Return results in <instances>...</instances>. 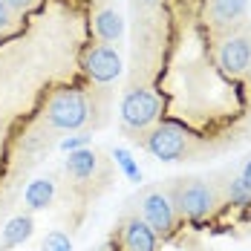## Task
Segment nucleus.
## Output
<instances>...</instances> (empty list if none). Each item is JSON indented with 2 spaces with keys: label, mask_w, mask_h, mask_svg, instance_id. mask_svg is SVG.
<instances>
[{
  "label": "nucleus",
  "mask_w": 251,
  "mask_h": 251,
  "mask_svg": "<svg viewBox=\"0 0 251 251\" xmlns=\"http://www.w3.org/2000/svg\"><path fill=\"white\" fill-rule=\"evenodd\" d=\"M101 122H104V113H99L96 96L84 90H58L41 113V125H47L55 133L84 130V127H96Z\"/></svg>",
  "instance_id": "1"
},
{
  "label": "nucleus",
  "mask_w": 251,
  "mask_h": 251,
  "mask_svg": "<svg viewBox=\"0 0 251 251\" xmlns=\"http://www.w3.org/2000/svg\"><path fill=\"white\" fill-rule=\"evenodd\" d=\"M67 182L75 188L84 200L101 194L107 185H110V159H104L99 151L93 148H81V151H73L67 165Z\"/></svg>",
  "instance_id": "2"
},
{
  "label": "nucleus",
  "mask_w": 251,
  "mask_h": 251,
  "mask_svg": "<svg viewBox=\"0 0 251 251\" xmlns=\"http://www.w3.org/2000/svg\"><path fill=\"white\" fill-rule=\"evenodd\" d=\"M168 197L174 202L176 217H185V220H205L220 202L217 185H211L208 179H200V176L174 179L168 188Z\"/></svg>",
  "instance_id": "3"
},
{
  "label": "nucleus",
  "mask_w": 251,
  "mask_h": 251,
  "mask_svg": "<svg viewBox=\"0 0 251 251\" xmlns=\"http://www.w3.org/2000/svg\"><path fill=\"white\" fill-rule=\"evenodd\" d=\"M142 145L151 156L162 162H179L194 153V136L174 122H162V125H153L142 136Z\"/></svg>",
  "instance_id": "4"
},
{
  "label": "nucleus",
  "mask_w": 251,
  "mask_h": 251,
  "mask_svg": "<svg viewBox=\"0 0 251 251\" xmlns=\"http://www.w3.org/2000/svg\"><path fill=\"white\" fill-rule=\"evenodd\" d=\"M159 110H162V101L156 99L151 90L136 87V90H130L122 99L119 119H122V127L127 133H145L159 119Z\"/></svg>",
  "instance_id": "5"
},
{
  "label": "nucleus",
  "mask_w": 251,
  "mask_h": 251,
  "mask_svg": "<svg viewBox=\"0 0 251 251\" xmlns=\"http://www.w3.org/2000/svg\"><path fill=\"white\" fill-rule=\"evenodd\" d=\"M217 64L226 75H246L251 70V26H243L240 32H231L223 38L217 50Z\"/></svg>",
  "instance_id": "6"
},
{
  "label": "nucleus",
  "mask_w": 251,
  "mask_h": 251,
  "mask_svg": "<svg viewBox=\"0 0 251 251\" xmlns=\"http://www.w3.org/2000/svg\"><path fill=\"white\" fill-rule=\"evenodd\" d=\"M142 220L156 237H171L176 228V211L168 191H148L142 197Z\"/></svg>",
  "instance_id": "7"
},
{
  "label": "nucleus",
  "mask_w": 251,
  "mask_h": 251,
  "mask_svg": "<svg viewBox=\"0 0 251 251\" xmlns=\"http://www.w3.org/2000/svg\"><path fill=\"white\" fill-rule=\"evenodd\" d=\"M84 73L93 81H99V84H110L122 73V58H119V52L113 47L99 44V47L84 52Z\"/></svg>",
  "instance_id": "8"
},
{
  "label": "nucleus",
  "mask_w": 251,
  "mask_h": 251,
  "mask_svg": "<svg viewBox=\"0 0 251 251\" xmlns=\"http://www.w3.org/2000/svg\"><path fill=\"white\" fill-rule=\"evenodd\" d=\"M246 9H249V0H208V9H205V21L211 26V32L223 35L243 24L246 18Z\"/></svg>",
  "instance_id": "9"
},
{
  "label": "nucleus",
  "mask_w": 251,
  "mask_h": 251,
  "mask_svg": "<svg viewBox=\"0 0 251 251\" xmlns=\"http://www.w3.org/2000/svg\"><path fill=\"white\" fill-rule=\"evenodd\" d=\"M125 251H156V234L142 217H127L122 226Z\"/></svg>",
  "instance_id": "10"
},
{
  "label": "nucleus",
  "mask_w": 251,
  "mask_h": 251,
  "mask_svg": "<svg viewBox=\"0 0 251 251\" xmlns=\"http://www.w3.org/2000/svg\"><path fill=\"white\" fill-rule=\"evenodd\" d=\"M93 29H96V35H99L101 44H119L122 41V35H125V21H122V15L116 12V9H99L96 12V18H93Z\"/></svg>",
  "instance_id": "11"
},
{
  "label": "nucleus",
  "mask_w": 251,
  "mask_h": 251,
  "mask_svg": "<svg viewBox=\"0 0 251 251\" xmlns=\"http://www.w3.org/2000/svg\"><path fill=\"white\" fill-rule=\"evenodd\" d=\"M32 231H35V223H32L29 214H21V217L9 220V226L3 228V234H0V251L15 249V246H24L26 240L32 237Z\"/></svg>",
  "instance_id": "12"
},
{
  "label": "nucleus",
  "mask_w": 251,
  "mask_h": 251,
  "mask_svg": "<svg viewBox=\"0 0 251 251\" xmlns=\"http://www.w3.org/2000/svg\"><path fill=\"white\" fill-rule=\"evenodd\" d=\"M55 197V185H52V179H35V182H29V188H26L24 200L26 205L32 208V211H41V208H47Z\"/></svg>",
  "instance_id": "13"
},
{
  "label": "nucleus",
  "mask_w": 251,
  "mask_h": 251,
  "mask_svg": "<svg viewBox=\"0 0 251 251\" xmlns=\"http://www.w3.org/2000/svg\"><path fill=\"white\" fill-rule=\"evenodd\" d=\"M226 200L231 202V205H240V208H249L251 205V191H249V185H246L240 176H231V179H228Z\"/></svg>",
  "instance_id": "14"
},
{
  "label": "nucleus",
  "mask_w": 251,
  "mask_h": 251,
  "mask_svg": "<svg viewBox=\"0 0 251 251\" xmlns=\"http://www.w3.org/2000/svg\"><path fill=\"white\" fill-rule=\"evenodd\" d=\"M52 133H55V130H50L47 125H38V127H32V130L26 133L21 145H24V151H38V148H44V145H50L52 142L50 139Z\"/></svg>",
  "instance_id": "15"
},
{
  "label": "nucleus",
  "mask_w": 251,
  "mask_h": 251,
  "mask_svg": "<svg viewBox=\"0 0 251 251\" xmlns=\"http://www.w3.org/2000/svg\"><path fill=\"white\" fill-rule=\"evenodd\" d=\"M113 159H116V165L125 171V176L130 179V182H142V171H139V165L133 162L130 151H125V148H116V151H113Z\"/></svg>",
  "instance_id": "16"
},
{
  "label": "nucleus",
  "mask_w": 251,
  "mask_h": 251,
  "mask_svg": "<svg viewBox=\"0 0 251 251\" xmlns=\"http://www.w3.org/2000/svg\"><path fill=\"white\" fill-rule=\"evenodd\" d=\"M41 251H73V243H70V237L64 231H52V234L44 237Z\"/></svg>",
  "instance_id": "17"
},
{
  "label": "nucleus",
  "mask_w": 251,
  "mask_h": 251,
  "mask_svg": "<svg viewBox=\"0 0 251 251\" xmlns=\"http://www.w3.org/2000/svg\"><path fill=\"white\" fill-rule=\"evenodd\" d=\"M15 21H18V15H15V12L0 0V35H3V32H9V29L15 26Z\"/></svg>",
  "instance_id": "18"
},
{
  "label": "nucleus",
  "mask_w": 251,
  "mask_h": 251,
  "mask_svg": "<svg viewBox=\"0 0 251 251\" xmlns=\"http://www.w3.org/2000/svg\"><path fill=\"white\" fill-rule=\"evenodd\" d=\"M87 145H90V136H70V139H64V142H61V148H64V151H81V148H87Z\"/></svg>",
  "instance_id": "19"
},
{
  "label": "nucleus",
  "mask_w": 251,
  "mask_h": 251,
  "mask_svg": "<svg viewBox=\"0 0 251 251\" xmlns=\"http://www.w3.org/2000/svg\"><path fill=\"white\" fill-rule=\"evenodd\" d=\"M15 15H24V12H29V9H35L38 6V0H3Z\"/></svg>",
  "instance_id": "20"
},
{
  "label": "nucleus",
  "mask_w": 251,
  "mask_h": 251,
  "mask_svg": "<svg viewBox=\"0 0 251 251\" xmlns=\"http://www.w3.org/2000/svg\"><path fill=\"white\" fill-rule=\"evenodd\" d=\"M240 179H243V182L249 185V191H251V159L246 162V168H243V174H240Z\"/></svg>",
  "instance_id": "21"
},
{
  "label": "nucleus",
  "mask_w": 251,
  "mask_h": 251,
  "mask_svg": "<svg viewBox=\"0 0 251 251\" xmlns=\"http://www.w3.org/2000/svg\"><path fill=\"white\" fill-rule=\"evenodd\" d=\"M159 0H136V6H142V9H148V6H156Z\"/></svg>",
  "instance_id": "22"
},
{
  "label": "nucleus",
  "mask_w": 251,
  "mask_h": 251,
  "mask_svg": "<svg viewBox=\"0 0 251 251\" xmlns=\"http://www.w3.org/2000/svg\"><path fill=\"white\" fill-rule=\"evenodd\" d=\"M249 75H251V70H249Z\"/></svg>",
  "instance_id": "23"
}]
</instances>
